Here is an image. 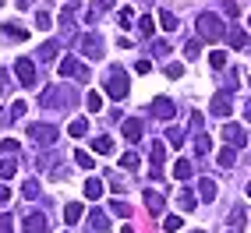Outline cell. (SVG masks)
I'll list each match as a JSON object with an SVG mask.
<instances>
[{"mask_svg":"<svg viewBox=\"0 0 251 233\" xmlns=\"http://www.w3.org/2000/svg\"><path fill=\"white\" fill-rule=\"evenodd\" d=\"M198 36L202 39H223L226 25L220 22V14H202V18H198Z\"/></svg>","mask_w":251,"mask_h":233,"instance_id":"cell-1","label":"cell"},{"mask_svg":"<svg viewBox=\"0 0 251 233\" xmlns=\"http://www.w3.org/2000/svg\"><path fill=\"white\" fill-rule=\"evenodd\" d=\"M106 95H110V99H124V95H127V74H124L121 68L110 71V78H106Z\"/></svg>","mask_w":251,"mask_h":233,"instance_id":"cell-2","label":"cell"},{"mask_svg":"<svg viewBox=\"0 0 251 233\" xmlns=\"http://www.w3.org/2000/svg\"><path fill=\"white\" fill-rule=\"evenodd\" d=\"M60 74L64 78H78V81H89V68L81 60H75V57H64L60 60Z\"/></svg>","mask_w":251,"mask_h":233,"instance_id":"cell-3","label":"cell"},{"mask_svg":"<svg viewBox=\"0 0 251 233\" xmlns=\"http://www.w3.org/2000/svg\"><path fill=\"white\" fill-rule=\"evenodd\" d=\"M28 135H32V141H36V145L50 148V145L57 141V127H50V124H32V127H28Z\"/></svg>","mask_w":251,"mask_h":233,"instance_id":"cell-4","label":"cell"},{"mask_svg":"<svg viewBox=\"0 0 251 233\" xmlns=\"http://www.w3.org/2000/svg\"><path fill=\"white\" fill-rule=\"evenodd\" d=\"M14 74H18V81H22V85H36V64H32L28 57H22L18 64H14Z\"/></svg>","mask_w":251,"mask_h":233,"instance_id":"cell-5","label":"cell"},{"mask_svg":"<svg viewBox=\"0 0 251 233\" xmlns=\"http://www.w3.org/2000/svg\"><path fill=\"white\" fill-rule=\"evenodd\" d=\"M81 53H85V57H92V60H99V57H103V39H99V36H81Z\"/></svg>","mask_w":251,"mask_h":233,"instance_id":"cell-6","label":"cell"},{"mask_svg":"<svg viewBox=\"0 0 251 233\" xmlns=\"http://www.w3.org/2000/svg\"><path fill=\"white\" fill-rule=\"evenodd\" d=\"M223 138H226L233 148H244V145H248V135H244L241 124H226V127H223Z\"/></svg>","mask_w":251,"mask_h":233,"instance_id":"cell-7","label":"cell"},{"mask_svg":"<svg viewBox=\"0 0 251 233\" xmlns=\"http://www.w3.org/2000/svg\"><path fill=\"white\" fill-rule=\"evenodd\" d=\"M209 113H216V116H230V92H220V95H212V103H209Z\"/></svg>","mask_w":251,"mask_h":233,"instance_id":"cell-8","label":"cell"},{"mask_svg":"<svg viewBox=\"0 0 251 233\" xmlns=\"http://www.w3.org/2000/svg\"><path fill=\"white\" fill-rule=\"evenodd\" d=\"M152 113L159 116V120H170V116H174V103L166 95H159V99H152Z\"/></svg>","mask_w":251,"mask_h":233,"instance_id":"cell-9","label":"cell"},{"mask_svg":"<svg viewBox=\"0 0 251 233\" xmlns=\"http://www.w3.org/2000/svg\"><path fill=\"white\" fill-rule=\"evenodd\" d=\"M25 233H46V215L43 212H32L25 219Z\"/></svg>","mask_w":251,"mask_h":233,"instance_id":"cell-10","label":"cell"},{"mask_svg":"<svg viewBox=\"0 0 251 233\" xmlns=\"http://www.w3.org/2000/svg\"><path fill=\"white\" fill-rule=\"evenodd\" d=\"M138 138H142V120L127 116V120H124V141H138Z\"/></svg>","mask_w":251,"mask_h":233,"instance_id":"cell-11","label":"cell"},{"mask_svg":"<svg viewBox=\"0 0 251 233\" xmlns=\"http://www.w3.org/2000/svg\"><path fill=\"white\" fill-rule=\"evenodd\" d=\"M216 191H220V187H216V180H209V177L198 180V198H202V202H212Z\"/></svg>","mask_w":251,"mask_h":233,"instance_id":"cell-12","label":"cell"},{"mask_svg":"<svg viewBox=\"0 0 251 233\" xmlns=\"http://www.w3.org/2000/svg\"><path fill=\"white\" fill-rule=\"evenodd\" d=\"M191 177H195V166L188 159H177L174 163V180H191Z\"/></svg>","mask_w":251,"mask_h":233,"instance_id":"cell-13","label":"cell"},{"mask_svg":"<svg viewBox=\"0 0 251 233\" xmlns=\"http://www.w3.org/2000/svg\"><path fill=\"white\" fill-rule=\"evenodd\" d=\"M145 209L152 212V215H159V212H163V194L149 187V191H145Z\"/></svg>","mask_w":251,"mask_h":233,"instance_id":"cell-14","label":"cell"},{"mask_svg":"<svg viewBox=\"0 0 251 233\" xmlns=\"http://www.w3.org/2000/svg\"><path fill=\"white\" fill-rule=\"evenodd\" d=\"M85 198H92V202H96V198H103V180H99V177L85 180Z\"/></svg>","mask_w":251,"mask_h":233,"instance_id":"cell-15","label":"cell"},{"mask_svg":"<svg viewBox=\"0 0 251 233\" xmlns=\"http://www.w3.org/2000/svg\"><path fill=\"white\" fill-rule=\"evenodd\" d=\"M81 215H85V209H81L78 202H68V205H64V219H68V223H78Z\"/></svg>","mask_w":251,"mask_h":233,"instance_id":"cell-16","label":"cell"},{"mask_svg":"<svg viewBox=\"0 0 251 233\" xmlns=\"http://www.w3.org/2000/svg\"><path fill=\"white\" fill-rule=\"evenodd\" d=\"M4 36H7L11 43H25V39H28V32L18 28V25H4Z\"/></svg>","mask_w":251,"mask_h":233,"instance_id":"cell-17","label":"cell"},{"mask_svg":"<svg viewBox=\"0 0 251 233\" xmlns=\"http://www.w3.org/2000/svg\"><path fill=\"white\" fill-rule=\"evenodd\" d=\"M106 226H110V223H106L103 212H92V215H89V230H92V233H103Z\"/></svg>","mask_w":251,"mask_h":233,"instance_id":"cell-18","label":"cell"},{"mask_svg":"<svg viewBox=\"0 0 251 233\" xmlns=\"http://www.w3.org/2000/svg\"><path fill=\"white\" fill-rule=\"evenodd\" d=\"M85 131H89V120H85V116H78V120H71L68 135H71V138H81V135H85Z\"/></svg>","mask_w":251,"mask_h":233,"instance_id":"cell-19","label":"cell"},{"mask_svg":"<svg viewBox=\"0 0 251 233\" xmlns=\"http://www.w3.org/2000/svg\"><path fill=\"white\" fill-rule=\"evenodd\" d=\"M159 25H163L166 32H174V28H180V25H177V14H174V11H159Z\"/></svg>","mask_w":251,"mask_h":233,"instance_id":"cell-20","label":"cell"},{"mask_svg":"<svg viewBox=\"0 0 251 233\" xmlns=\"http://www.w3.org/2000/svg\"><path fill=\"white\" fill-rule=\"evenodd\" d=\"M92 148L99 156H113V141L110 138H92Z\"/></svg>","mask_w":251,"mask_h":233,"instance_id":"cell-21","label":"cell"},{"mask_svg":"<svg viewBox=\"0 0 251 233\" xmlns=\"http://www.w3.org/2000/svg\"><path fill=\"white\" fill-rule=\"evenodd\" d=\"M177 205H180V212H191V209H195V194H191V191H180V194H177Z\"/></svg>","mask_w":251,"mask_h":233,"instance_id":"cell-22","label":"cell"},{"mask_svg":"<svg viewBox=\"0 0 251 233\" xmlns=\"http://www.w3.org/2000/svg\"><path fill=\"white\" fill-rule=\"evenodd\" d=\"M226 39H230V46H248V36L241 28H226Z\"/></svg>","mask_w":251,"mask_h":233,"instance_id":"cell-23","label":"cell"},{"mask_svg":"<svg viewBox=\"0 0 251 233\" xmlns=\"http://www.w3.org/2000/svg\"><path fill=\"white\" fill-rule=\"evenodd\" d=\"M209 148H212L209 135H198V138H195V156H209Z\"/></svg>","mask_w":251,"mask_h":233,"instance_id":"cell-24","label":"cell"},{"mask_svg":"<svg viewBox=\"0 0 251 233\" xmlns=\"http://www.w3.org/2000/svg\"><path fill=\"white\" fill-rule=\"evenodd\" d=\"M22 194L28 198V202H32V198H39V184H36V180H25V184H22Z\"/></svg>","mask_w":251,"mask_h":233,"instance_id":"cell-25","label":"cell"},{"mask_svg":"<svg viewBox=\"0 0 251 233\" xmlns=\"http://www.w3.org/2000/svg\"><path fill=\"white\" fill-rule=\"evenodd\" d=\"M233 159H237V152H233V145H230V148H223V152H220V166H226V170L233 166Z\"/></svg>","mask_w":251,"mask_h":233,"instance_id":"cell-26","label":"cell"},{"mask_svg":"<svg viewBox=\"0 0 251 233\" xmlns=\"http://www.w3.org/2000/svg\"><path fill=\"white\" fill-rule=\"evenodd\" d=\"M209 64H212V68H226V53H223V49H212V53H209Z\"/></svg>","mask_w":251,"mask_h":233,"instance_id":"cell-27","label":"cell"},{"mask_svg":"<svg viewBox=\"0 0 251 233\" xmlns=\"http://www.w3.org/2000/svg\"><path fill=\"white\" fill-rule=\"evenodd\" d=\"M110 212H113V215H124V219H127V215H131V205H127V202H110Z\"/></svg>","mask_w":251,"mask_h":233,"instance_id":"cell-28","label":"cell"},{"mask_svg":"<svg viewBox=\"0 0 251 233\" xmlns=\"http://www.w3.org/2000/svg\"><path fill=\"white\" fill-rule=\"evenodd\" d=\"M14 170H18V166H14V159H4V163H0V177H4V180H11Z\"/></svg>","mask_w":251,"mask_h":233,"instance_id":"cell-29","label":"cell"},{"mask_svg":"<svg viewBox=\"0 0 251 233\" xmlns=\"http://www.w3.org/2000/svg\"><path fill=\"white\" fill-rule=\"evenodd\" d=\"M85 103H89V110L96 113V110H103V95H99V92H89V95H85Z\"/></svg>","mask_w":251,"mask_h":233,"instance_id":"cell-30","label":"cell"},{"mask_svg":"<svg viewBox=\"0 0 251 233\" xmlns=\"http://www.w3.org/2000/svg\"><path fill=\"white\" fill-rule=\"evenodd\" d=\"M163 230H166V233H177V230H180V215H166V219H163Z\"/></svg>","mask_w":251,"mask_h":233,"instance_id":"cell-31","label":"cell"},{"mask_svg":"<svg viewBox=\"0 0 251 233\" xmlns=\"http://www.w3.org/2000/svg\"><path fill=\"white\" fill-rule=\"evenodd\" d=\"M75 163L81 166V170H92V156L89 152H75Z\"/></svg>","mask_w":251,"mask_h":233,"instance_id":"cell-32","label":"cell"},{"mask_svg":"<svg viewBox=\"0 0 251 233\" xmlns=\"http://www.w3.org/2000/svg\"><path fill=\"white\" fill-rule=\"evenodd\" d=\"M166 138H170V145L180 148V145H184V131H180V127H170V135H166Z\"/></svg>","mask_w":251,"mask_h":233,"instance_id":"cell-33","label":"cell"},{"mask_svg":"<svg viewBox=\"0 0 251 233\" xmlns=\"http://www.w3.org/2000/svg\"><path fill=\"white\" fill-rule=\"evenodd\" d=\"M53 53H57V43H46V46L39 49V60H53Z\"/></svg>","mask_w":251,"mask_h":233,"instance_id":"cell-34","label":"cell"},{"mask_svg":"<svg viewBox=\"0 0 251 233\" xmlns=\"http://www.w3.org/2000/svg\"><path fill=\"white\" fill-rule=\"evenodd\" d=\"M121 166H124V170H138V156H135V152H127V156L121 159Z\"/></svg>","mask_w":251,"mask_h":233,"instance_id":"cell-35","label":"cell"},{"mask_svg":"<svg viewBox=\"0 0 251 233\" xmlns=\"http://www.w3.org/2000/svg\"><path fill=\"white\" fill-rule=\"evenodd\" d=\"M36 25H39V32L53 28V25H50V14H46V11H39V14H36Z\"/></svg>","mask_w":251,"mask_h":233,"instance_id":"cell-36","label":"cell"},{"mask_svg":"<svg viewBox=\"0 0 251 233\" xmlns=\"http://www.w3.org/2000/svg\"><path fill=\"white\" fill-rule=\"evenodd\" d=\"M163 156H166V148H163V141H152V163H163Z\"/></svg>","mask_w":251,"mask_h":233,"instance_id":"cell-37","label":"cell"},{"mask_svg":"<svg viewBox=\"0 0 251 233\" xmlns=\"http://www.w3.org/2000/svg\"><path fill=\"white\" fill-rule=\"evenodd\" d=\"M138 32H142V36H152V18H142L138 22Z\"/></svg>","mask_w":251,"mask_h":233,"instance_id":"cell-38","label":"cell"},{"mask_svg":"<svg viewBox=\"0 0 251 233\" xmlns=\"http://www.w3.org/2000/svg\"><path fill=\"white\" fill-rule=\"evenodd\" d=\"M230 223H233V226L241 230V226H244V212H241V209H233V215H230Z\"/></svg>","mask_w":251,"mask_h":233,"instance_id":"cell-39","label":"cell"},{"mask_svg":"<svg viewBox=\"0 0 251 233\" xmlns=\"http://www.w3.org/2000/svg\"><path fill=\"white\" fill-rule=\"evenodd\" d=\"M131 18H135V14H131V7H124L121 14H117V22H121V25H131Z\"/></svg>","mask_w":251,"mask_h":233,"instance_id":"cell-40","label":"cell"},{"mask_svg":"<svg viewBox=\"0 0 251 233\" xmlns=\"http://www.w3.org/2000/svg\"><path fill=\"white\" fill-rule=\"evenodd\" d=\"M198 49H202V46H198V43H195V39H191V43H188V46H184V53H188V57H191V60H195V57H198Z\"/></svg>","mask_w":251,"mask_h":233,"instance_id":"cell-41","label":"cell"},{"mask_svg":"<svg viewBox=\"0 0 251 233\" xmlns=\"http://www.w3.org/2000/svg\"><path fill=\"white\" fill-rule=\"evenodd\" d=\"M166 74H170V78H180V74H184V68H180V64H170V68H166Z\"/></svg>","mask_w":251,"mask_h":233,"instance_id":"cell-42","label":"cell"},{"mask_svg":"<svg viewBox=\"0 0 251 233\" xmlns=\"http://www.w3.org/2000/svg\"><path fill=\"white\" fill-rule=\"evenodd\" d=\"M0 233H11V215H0Z\"/></svg>","mask_w":251,"mask_h":233,"instance_id":"cell-43","label":"cell"},{"mask_svg":"<svg viewBox=\"0 0 251 233\" xmlns=\"http://www.w3.org/2000/svg\"><path fill=\"white\" fill-rule=\"evenodd\" d=\"M4 152H11V156H14V152H18V141L7 138V141H4Z\"/></svg>","mask_w":251,"mask_h":233,"instance_id":"cell-44","label":"cell"},{"mask_svg":"<svg viewBox=\"0 0 251 233\" xmlns=\"http://www.w3.org/2000/svg\"><path fill=\"white\" fill-rule=\"evenodd\" d=\"M138 74H149V71H152V64H149V60H138V68H135Z\"/></svg>","mask_w":251,"mask_h":233,"instance_id":"cell-45","label":"cell"},{"mask_svg":"<svg viewBox=\"0 0 251 233\" xmlns=\"http://www.w3.org/2000/svg\"><path fill=\"white\" fill-rule=\"evenodd\" d=\"M7 198H11V191H7L4 184H0V202H7Z\"/></svg>","mask_w":251,"mask_h":233,"instance_id":"cell-46","label":"cell"},{"mask_svg":"<svg viewBox=\"0 0 251 233\" xmlns=\"http://www.w3.org/2000/svg\"><path fill=\"white\" fill-rule=\"evenodd\" d=\"M244 120H251V103H244Z\"/></svg>","mask_w":251,"mask_h":233,"instance_id":"cell-47","label":"cell"},{"mask_svg":"<svg viewBox=\"0 0 251 233\" xmlns=\"http://www.w3.org/2000/svg\"><path fill=\"white\" fill-rule=\"evenodd\" d=\"M4 81H7V71H0V92H4Z\"/></svg>","mask_w":251,"mask_h":233,"instance_id":"cell-48","label":"cell"},{"mask_svg":"<svg viewBox=\"0 0 251 233\" xmlns=\"http://www.w3.org/2000/svg\"><path fill=\"white\" fill-rule=\"evenodd\" d=\"M14 4H18V7H32V0H14Z\"/></svg>","mask_w":251,"mask_h":233,"instance_id":"cell-49","label":"cell"},{"mask_svg":"<svg viewBox=\"0 0 251 233\" xmlns=\"http://www.w3.org/2000/svg\"><path fill=\"white\" fill-rule=\"evenodd\" d=\"M121 233H135V230H131V226H124V230H121Z\"/></svg>","mask_w":251,"mask_h":233,"instance_id":"cell-50","label":"cell"},{"mask_svg":"<svg viewBox=\"0 0 251 233\" xmlns=\"http://www.w3.org/2000/svg\"><path fill=\"white\" fill-rule=\"evenodd\" d=\"M106 4H113V0H103V7H106Z\"/></svg>","mask_w":251,"mask_h":233,"instance_id":"cell-51","label":"cell"},{"mask_svg":"<svg viewBox=\"0 0 251 233\" xmlns=\"http://www.w3.org/2000/svg\"><path fill=\"white\" fill-rule=\"evenodd\" d=\"M248 194H251V184H248Z\"/></svg>","mask_w":251,"mask_h":233,"instance_id":"cell-52","label":"cell"},{"mask_svg":"<svg viewBox=\"0 0 251 233\" xmlns=\"http://www.w3.org/2000/svg\"><path fill=\"white\" fill-rule=\"evenodd\" d=\"M198 233H202V230H198Z\"/></svg>","mask_w":251,"mask_h":233,"instance_id":"cell-53","label":"cell"}]
</instances>
